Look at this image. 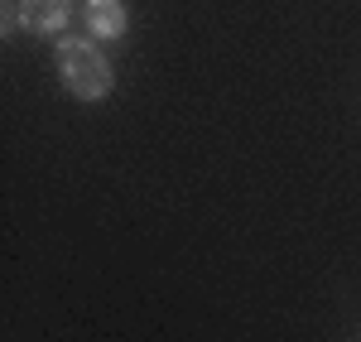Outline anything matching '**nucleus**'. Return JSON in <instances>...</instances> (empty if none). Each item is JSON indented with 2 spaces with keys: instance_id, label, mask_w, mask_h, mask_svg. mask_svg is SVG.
Returning <instances> with one entry per match:
<instances>
[{
  "instance_id": "nucleus-1",
  "label": "nucleus",
  "mask_w": 361,
  "mask_h": 342,
  "mask_svg": "<svg viewBox=\"0 0 361 342\" xmlns=\"http://www.w3.org/2000/svg\"><path fill=\"white\" fill-rule=\"evenodd\" d=\"M54 63H58L63 87H68L73 97H82V102H102V97H111L116 73H111V63H106V54H102L92 39H82V34L58 39Z\"/></svg>"
},
{
  "instance_id": "nucleus-2",
  "label": "nucleus",
  "mask_w": 361,
  "mask_h": 342,
  "mask_svg": "<svg viewBox=\"0 0 361 342\" xmlns=\"http://www.w3.org/2000/svg\"><path fill=\"white\" fill-rule=\"evenodd\" d=\"M15 20L29 34H63L73 20V0H15Z\"/></svg>"
},
{
  "instance_id": "nucleus-3",
  "label": "nucleus",
  "mask_w": 361,
  "mask_h": 342,
  "mask_svg": "<svg viewBox=\"0 0 361 342\" xmlns=\"http://www.w3.org/2000/svg\"><path fill=\"white\" fill-rule=\"evenodd\" d=\"M82 25H87V34H92V39H121V34H126V25H130L126 0H87Z\"/></svg>"
}]
</instances>
